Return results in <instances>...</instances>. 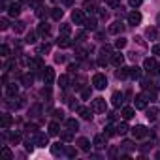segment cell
Returning <instances> with one entry per match:
<instances>
[{
  "label": "cell",
  "mask_w": 160,
  "mask_h": 160,
  "mask_svg": "<svg viewBox=\"0 0 160 160\" xmlns=\"http://www.w3.org/2000/svg\"><path fill=\"white\" fill-rule=\"evenodd\" d=\"M21 83H23V85H25V87H30V85H32V83H34V77H32V75H30V73H25V75H23V77H21Z\"/></svg>",
  "instance_id": "603a6c76"
},
{
  "label": "cell",
  "mask_w": 160,
  "mask_h": 160,
  "mask_svg": "<svg viewBox=\"0 0 160 160\" xmlns=\"http://www.w3.org/2000/svg\"><path fill=\"white\" fill-rule=\"evenodd\" d=\"M8 13H10L12 17H17V15L21 13V2H19V0H17V2H12V4H10Z\"/></svg>",
  "instance_id": "8fae6325"
},
{
  "label": "cell",
  "mask_w": 160,
  "mask_h": 160,
  "mask_svg": "<svg viewBox=\"0 0 160 160\" xmlns=\"http://www.w3.org/2000/svg\"><path fill=\"white\" fill-rule=\"evenodd\" d=\"M19 2H27V0H19Z\"/></svg>",
  "instance_id": "e7e4bbea"
},
{
  "label": "cell",
  "mask_w": 160,
  "mask_h": 160,
  "mask_svg": "<svg viewBox=\"0 0 160 160\" xmlns=\"http://www.w3.org/2000/svg\"><path fill=\"white\" fill-rule=\"evenodd\" d=\"M128 23L130 25H139L141 23V13L139 12H130L128 13Z\"/></svg>",
  "instance_id": "5bb4252c"
},
{
  "label": "cell",
  "mask_w": 160,
  "mask_h": 160,
  "mask_svg": "<svg viewBox=\"0 0 160 160\" xmlns=\"http://www.w3.org/2000/svg\"><path fill=\"white\" fill-rule=\"evenodd\" d=\"M42 2H43V0H30V6L38 10V8H42Z\"/></svg>",
  "instance_id": "c3c4849f"
},
{
  "label": "cell",
  "mask_w": 160,
  "mask_h": 160,
  "mask_svg": "<svg viewBox=\"0 0 160 160\" xmlns=\"http://www.w3.org/2000/svg\"><path fill=\"white\" fill-rule=\"evenodd\" d=\"M28 68H30V70H40V68H43L42 58H32V60H28Z\"/></svg>",
  "instance_id": "ffe728a7"
},
{
  "label": "cell",
  "mask_w": 160,
  "mask_h": 160,
  "mask_svg": "<svg viewBox=\"0 0 160 160\" xmlns=\"http://www.w3.org/2000/svg\"><path fill=\"white\" fill-rule=\"evenodd\" d=\"M128 72H130V77H132V79H139V77H141V70H139L138 66L128 68Z\"/></svg>",
  "instance_id": "4316f807"
},
{
  "label": "cell",
  "mask_w": 160,
  "mask_h": 160,
  "mask_svg": "<svg viewBox=\"0 0 160 160\" xmlns=\"http://www.w3.org/2000/svg\"><path fill=\"white\" fill-rule=\"evenodd\" d=\"M156 117H158V109H156V108L147 109V119H149V121H156Z\"/></svg>",
  "instance_id": "f1b7e54d"
},
{
  "label": "cell",
  "mask_w": 160,
  "mask_h": 160,
  "mask_svg": "<svg viewBox=\"0 0 160 160\" xmlns=\"http://www.w3.org/2000/svg\"><path fill=\"white\" fill-rule=\"evenodd\" d=\"M0 53H2V57H10V47L2 45V47H0Z\"/></svg>",
  "instance_id": "bcb514c9"
},
{
  "label": "cell",
  "mask_w": 160,
  "mask_h": 160,
  "mask_svg": "<svg viewBox=\"0 0 160 160\" xmlns=\"http://www.w3.org/2000/svg\"><path fill=\"white\" fill-rule=\"evenodd\" d=\"M115 134H117V130H115L111 124H108V126H106V136L109 138V136H115Z\"/></svg>",
  "instance_id": "b9f144b4"
},
{
  "label": "cell",
  "mask_w": 160,
  "mask_h": 160,
  "mask_svg": "<svg viewBox=\"0 0 160 160\" xmlns=\"http://www.w3.org/2000/svg\"><path fill=\"white\" fill-rule=\"evenodd\" d=\"M143 70L149 75H160V62L156 58H145L143 60Z\"/></svg>",
  "instance_id": "6da1fadb"
},
{
  "label": "cell",
  "mask_w": 160,
  "mask_h": 160,
  "mask_svg": "<svg viewBox=\"0 0 160 160\" xmlns=\"http://www.w3.org/2000/svg\"><path fill=\"white\" fill-rule=\"evenodd\" d=\"M106 138H108L106 134H104V136H102V134L94 136V141H92V145H94L96 149H104V147H106Z\"/></svg>",
  "instance_id": "4fadbf2b"
},
{
  "label": "cell",
  "mask_w": 160,
  "mask_h": 160,
  "mask_svg": "<svg viewBox=\"0 0 160 160\" xmlns=\"http://www.w3.org/2000/svg\"><path fill=\"white\" fill-rule=\"evenodd\" d=\"M83 8H85L89 13H94V12H96V6H94L92 2H85V4H83Z\"/></svg>",
  "instance_id": "74e56055"
},
{
  "label": "cell",
  "mask_w": 160,
  "mask_h": 160,
  "mask_svg": "<svg viewBox=\"0 0 160 160\" xmlns=\"http://www.w3.org/2000/svg\"><path fill=\"white\" fill-rule=\"evenodd\" d=\"M62 15H64V12H62L60 8H53V12H51V17H53L55 21H60V19H62Z\"/></svg>",
  "instance_id": "d4e9b609"
},
{
  "label": "cell",
  "mask_w": 160,
  "mask_h": 160,
  "mask_svg": "<svg viewBox=\"0 0 160 160\" xmlns=\"http://www.w3.org/2000/svg\"><path fill=\"white\" fill-rule=\"evenodd\" d=\"M156 25H158V27H160V13H158V15H156Z\"/></svg>",
  "instance_id": "6125c7cd"
},
{
  "label": "cell",
  "mask_w": 160,
  "mask_h": 160,
  "mask_svg": "<svg viewBox=\"0 0 160 160\" xmlns=\"http://www.w3.org/2000/svg\"><path fill=\"white\" fill-rule=\"evenodd\" d=\"M2 152H4V156H6V158H8V160H12V158H13V154H12V151H10V149H8V147H6V145H4V147H2Z\"/></svg>",
  "instance_id": "f6af8a7d"
},
{
  "label": "cell",
  "mask_w": 160,
  "mask_h": 160,
  "mask_svg": "<svg viewBox=\"0 0 160 160\" xmlns=\"http://www.w3.org/2000/svg\"><path fill=\"white\" fill-rule=\"evenodd\" d=\"M64 151H66V156H70V158H73V156H75V154H77V151H75V149H73V147H66V149H64Z\"/></svg>",
  "instance_id": "ee69618b"
},
{
  "label": "cell",
  "mask_w": 160,
  "mask_h": 160,
  "mask_svg": "<svg viewBox=\"0 0 160 160\" xmlns=\"http://www.w3.org/2000/svg\"><path fill=\"white\" fill-rule=\"evenodd\" d=\"M92 85H94V89L104 91V89L108 87V79H106V75H104V73H94V77H92Z\"/></svg>",
  "instance_id": "7a4b0ae2"
},
{
  "label": "cell",
  "mask_w": 160,
  "mask_h": 160,
  "mask_svg": "<svg viewBox=\"0 0 160 160\" xmlns=\"http://www.w3.org/2000/svg\"><path fill=\"white\" fill-rule=\"evenodd\" d=\"M34 143H36L38 147H45V145H49V136H47V134H36Z\"/></svg>",
  "instance_id": "30bf717a"
},
{
  "label": "cell",
  "mask_w": 160,
  "mask_h": 160,
  "mask_svg": "<svg viewBox=\"0 0 160 160\" xmlns=\"http://www.w3.org/2000/svg\"><path fill=\"white\" fill-rule=\"evenodd\" d=\"M60 34H62V36H70V34H72V27H70V25H62V27H60Z\"/></svg>",
  "instance_id": "d6a6232c"
},
{
  "label": "cell",
  "mask_w": 160,
  "mask_h": 160,
  "mask_svg": "<svg viewBox=\"0 0 160 160\" xmlns=\"http://www.w3.org/2000/svg\"><path fill=\"white\" fill-rule=\"evenodd\" d=\"M55 62H58V64L64 62V55H57V57H55Z\"/></svg>",
  "instance_id": "680465c9"
},
{
  "label": "cell",
  "mask_w": 160,
  "mask_h": 160,
  "mask_svg": "<svg viewBox=\"0 0 160 160\" xmlns=\"http://www.w3.org/2000/svg\"><path fill=\"white\" fill-rule=\"evenodd\" d=\"M77 113L81 115L85 121H91L92 119V109H89V108H77Z\"/></svg>",
  "instance_id": "2e32d148"
},
{
  "label": "cell",
  "mask_w": 160,
  "mask_h": 160,
  "mask_svg": "<svg viewBox=\"0 0 160 160\" xmlns=\"http://www.w3.org/2000/svg\"><path fill=\"white\" fill-rule=\"evenodd\" d=\"M64 149H66V147H64L62 143H53V145H51V152H53L55 156H58V154H64V152H66Z\"/></svg>",
  "instance_id": "e0dca14e"
},
{
  "label": "cell",
  "mask_w": 160,
  "mask_h": 160,
  "mask_svg": "<svg viewBox=\"0 0 160 160\" xmlns=\"http://www.w3.org/2000/svg\"><path fill=\"white\" fill-rule=\"evenodd\" d=\"M25 25H27L25 21H17V23L13 25V30H15V34H21V32H25V28H27Z\"/></svg>",
  "instance_id": "484cf974"
},
{
  "label": "cell",
  "mask_w": 160,
  "mask_h": 160,
  "mask_svg": "<svg viewBox=\"0 0 160 160\" xmlns=\"http://www.w3.org/2000/svg\"><path fill=\"white\" fill-rule=\"evenodd\" d=\"M109 57H113V53H111V47H109V45H104V47L100 49V60H98V62L104 66V64L108 62V58H109Z\"/></svg>",
  "instance_id": "5b68a950"
},
{
  "label": "cell",
  "mask_w": 160,
  "mask_h": 160,
  "mask_svg": "<svg viewBox=\"0 0 160 160\" xmlns=\"http://www.w3.org/2000/svg\"><path fill=\"white\" fill-rule=\"evenodd\" d=\"M141 2H143V0H130V6L132 8H138V6H141Z\"/></svg>",
  "instance_id": "f5cc1de1"
},
{
  "label": "cell",
  "mask_w": 160,
  "mask_h": 160,
  "mask_svg": "<svg viewBox=\"0 0 160 160\" xmlns=\"http://www.w3.org/2000/svg\"><path fill=\"white\" fill-rule=\"evenodd\" d=\"M106 108H108V104H106L104 98H96V100H92V104H91V109H92L94 113H104Z\"/></svg>",
  "instance_id": "277c9868"
},
{
  "label": "cell",
  "mask_w": 160,
  "mask_h": 160,
  "mask_svg": "<svg viewBox=\"0 0 160 160\" xmlns=\"http://www.w3.org/2000/svg\"><path fill=\"white\" fill-rule=\"evenodd\" d=\"M34 42H36V34H34V32H30V34L27 36V43H34Z\"/></svg>",
  "instance_id": "f907efd6"
},
{
  "label": "cell",
  "mask_w": 160,
  "mask_h": 160,
  "mask_svg": "<svg viewBox=\"0 0 160 160\" xmlns=\"http://www.w3.org/2000/svg\"><path fill=\"white\" fill-rule=\"evenodd\" d=\"M49 49H51V45H49V43H43V45H40V47L36 49V53H38V55H42V53H49Z\"/></svg>",
  "instance_id": "d590c367"
},
{
  "label": "cell",
  "mask_w": 160,
  "mask_h": 160,
  "mask_svg": "<svg viewBox=\"0 0 160 160\" xmlns=\"http://www.w3.org/2000/svg\"><path fill=\"white\" fill-rule=\"evenodd\" d=\"M8 27H10L8 19H0V28H2V30H8Z\"/></svg>",
  "instance_id": "681fc988"
},
{
  "label": "cell",
  "mask_w": 160,
  "mask_h": 160,
  "mask_svg": "<svg viewBox=\"0 0 160 160\" xmlns=\"http://www.w3.org/2000/svg\"><path fill=\"white\" fill-rule=\"evenodd\" d=\"M42 79H43V83H45V85H53V81H55V70H53L51 66H45V68H43V75H42Z\"/></svg>",
  "instance_id": "3957f363"
},
{
  "label": "cell",
  "mask_w": 160,
  "mask_h": 160,
  "mask_svg": "<svg viewBox=\"0 0 160 160\" xmlns=\"http://www.w3.org/2000/svg\"><path fill=\"white\" fill-rule=\"evenodd\" d=\"M85 38H87V34H85V32H79V34H77V42H83Z\"/></svg>",
  "instance_id": "6f0895ef"
},
{
  "label": "cell",
  "mask_w": 160,
  "mask_h": 160,
  "mask_svg": "<svg viewBox=\"0 0 160 160\" xmlns=\"http://www.w3.org/2000/svg\"><path fill=\"white\" fill-rule=\"evenodd\" d=\"M66 126H68V130H72V132H75V130L79 128V122H77L75 119H68V121H66Z\"/></svg>",
  "instance_id": "83f0119b"
},
{
  "label": "cell",
  "mask_w": 160,
  "mask_h": 160,
  "mask_svg": "<svg viewBox=\"0 0 160 160\" xmlns=\"http://www.w3.org/2000/svg\"><path fill=\"white\" fill-rule=\"evenodd\" d=\"M156 158H160V152H156Z\"/></svg>",
  "instance_id": "be15d7a7"
},
{
  "label": "cell",
  "mask_w": 160,
  "mask_h": 160,
  "mask_svg": "<svg viewBox=\"0 0 160 160\" xmlns=\"http://www.w3.org/2000/svg\"><path fill=\"white\" fill-rule=\"evenodd\" d=\"M85 27L91 28V30H96V21L94 19H89V21H85Z\"/></svg>",
  "instance_id": "60d3db41"
},
{
  "label": "cell",
  "mask_w": 160,
  "mask_h": 160,
  "mask_svg": "<svg viewBox=\"0 0 160 160\" xmlns=\"http://www.w3.org/2000/svg\"><path fill=\"white\" fill-rule=\"evenodd\" d=\"M89 96H91V89H83V91H81V98H83V100H87Z\"/></svg>",
  "instance_id": "816d5d0a"
},
{
  "label": "cell",
  "mask_w": 160,
  "mask_h": 160,
  "mask_svg": "<svg viewBox=\"0 0 160 160\" xmlns=\"http://www.w3.org/2000/svg\"><path fill=\"white\" fill-rule=\"evenodd\" d=\"M152 53H154V55H160V45H154V47H152Z\"/></svg>",
  "instance_id": "91938a15"
},
{
  "label": "cell",
  "mask_w": 160,
  "mask_h": 160,
  "mask_svg": "<svg viewBox=\"0 0 160 160\" xmlns=\"http://www.w3.org/2000/svg\"><path fill=\"white\" fill-rule=\"evenodd\" d=\"M64 4H66V6H72V4H73V0H64Z\"/></svg>",
  "instance_id": "94428289"
},
{
  "label": "cell",
  "mask_w": 160,
  "mask_h": 160,
  "mask_svg": "<svg viewBox=\"0 0 160 160\" xmlns=\"http://www.w3.org/2000/svg\"><path fill=\"white\" fill-rule=\"evenodd\" d=\"M25 130H27V134H38L36 130H38V126L36 124H27L25 126Z\"/></svg>",
  "instance_id": "ab89813d"
},
{
  "label": "cell",
  "mask_w": 160,
  "mask_h": 160,
  "mask_svg": "<svg viewBox=\"0 0 160 160\" xmlns=\"http://www.w3.org/2000/svg\"><path fill=\"white\" fill-rule=\"evenodd\" d=\"M10 126H12V117H10V115H4V117H2V128L6 130V128H10Z\"/></svg>",
  "instance_id": "1f68e13d"
},
{
  "label": "cell",
  "mask_w": 160,
  "mask_h": 160,
  "mask_svg": "<svg viewBox=\"0 0 160 160\" xmlns=\"http://www.w3.org/2000/svg\"><path fill=\"white\" fill-rule=\"evenodd\" d=\"M38 36H42V38H47V36H49V25H47L45 21H42V23L38 25Z\"/></svg>",
  "instance_id": "9a60e30c"
},
{
  "label": "cell",
  "mask_w": 160,
  "mask_h": 160,
  "mask_svg": "<svg viewBox=\"0 0 160 160\" xmlns=\"http://www.w3.org/2000/svg\"><path fill=\"white\" fill-rule=\"evenodd\" d=\"M111 102H113V106H115V108H121V106L124 104V94H122V92H113Z\"/></svg>",
  "instance_id": "7c38bea8"
},
{
  "label": "cell",
  "mask_w": 160,
  "mask_h": 160,
  "mask_svg": "<svg viewBox=\"0 0 160 160\" xmlns=\"http://www.w3.org/2000/svg\"><path fill=\"white\" fill-rule=\"evenodd\" d=\"M17 91H19V89H17V85H15V83L8 85V94H10V96H17Z\"/></svg>",
  "instance_id": "8d00e7d4"
},
{
  "label": "cell",
  "mask_w": 160,
  "mask_h": 160,
  "mask_svg": "<svg viewBox=\"0 0 160 160\" xmlns=\"http://www.w3.org/2000/svg\"><path fill=\"white\" fill-rule=\"evenodd\" d=\"M122 149L124 151H132V149H136V145L132 141H122Z\"/></svg>",
  "instance_id": "7bdbcfd3"
},
{
  "label": "cell",
  "mask_w": 160,
  "mask_h": 160,
  "mask_svg": "<svg viewBox=\"0 0 160 160\" xmlns=\"http://www.w3.org/2000/svg\"><path fill=\"white\" fill-rule=\"evenodd\" d=\"M130 75V72H128V68H121L119 72H117V79H126Z\"/></svg>",
  "instance_id": "4dcf8cb0"
},
{
  "label": "cell",
  "mask_w": 160,
  "mask_h": 160,
  "mask_svg": "<svg viewBox=\"0 0 160 160\" xmlns=\"http://www.w3.org/2000/svg\"><path fill=\"white\" fill-rule=\"evenodd\" d=\"M145 36H147L149 40H154V38H156V28H151V27H149V28L145 30Z\"/></svg>",
  "instance_id": "836d02e7"
},
{
  "label": "cell",
  "mask_w": 160,
  "mask_h": 160,
  "mask_svg": "<svg viewBox=\"0 0 160 160\" xmlns=\"http://www.w3.org/2000/svg\"><path fill=\"white\" fill-rule=\"evenodd\" d=\"M126 43H128L126 38H119V40L115 42V47H117V49H122V47H126Z\"/></svg>",
  "instance_id": "e575fe53"
},
{
  "label": "cell",
  "mask_w": 160,
  "mask_h": 160,
  "mask_svg": "<svg viewBox=\"0 0 160 160\" xmlns=\"http://www.w3.org/2000/svg\"><path fill=\"white\" fill-rule=\"evenodd\" d=\"M147 134H149V130H147L143 124H136V126L132 128V136H134V138H145Z\"/></svg>",
  "instance_id": "52a82bcc"
},
{
  "label": "cell",
  "mask_w": 160,
  "mask_h": 160,
  "mask_svg": "<svg viewBox=\"0 0 160 160\" xmlns=\"http://www.w3.org/2000/svg\"><path fill=\"white\" fill-rule=\"evenodd\" d=\"M121 115H122V119H126V121H128V119H132V117L136 115V111H134L132 108H122Z\"/></svg>",
  "instance_id": "7402d4cb"
},
{
  "label": "cell",
  "mask_w": 160,
  "mask_h": 160,
  "mask_svg": "<svg viewBox=\"0 0 160 160\" xmlns=\"http://www.w3.org/2000/svg\"><path fill=\"white\" fill-rule=\"evenodd\" d=\"M53 115H55V119H62V115H64V113H62L60 109H55V111H53Z\"/></svg>",
  "instance_id": "db71d44e"
},
{
  "label": "cell",
  "mask_w": 160,
  "mask_h": 160,
  "mask_svg": "<svg viewBox=\"0 0 160 160\" xmlns=\"http://www.w3.org/2000/svg\"><path fill=\"white\" fill-rule=\"evenodd\" d=\"M58 130H60V126H58V122H57V121L49 122V136H57V134H58Z\"/></svg>",
  "instance_id": "cb8c5ba5"
},
{
  "label": "cell",
  "mask_w": 160,
  "mask_h": 160,
  "mask_svg": "<svg viewBox=\"0 0 160 160\" xmlns=\"http://www.w3.org/2000/svg\"><path fill=\"white\" fill-rule=\"evenodd\" d=\"M70 132H72V130H70ZM70 132L62 134V139H64V141H72V134H70Z\"/></svg>",
  "instance_id": "11a10c76"
},
{
  "label": "cell",
  "mask_w": 160,
  "mask_h": 160,
  "mask_svg": "<svg viewBox=\"0 0 160 160\" xmlns=\"http://www.w3.org/2000/svg\"><path fill=\"white\" fill-rule=\"evenodd\" d=\"M119 2H121V0H106V4H108L109 8H117V6H119Z\"/></svg>",
  "instance_id": "7dc6e473"
},
{
  "label": "cell",
  "mask_w": 160,
  "mask_h": 160,
  "mask_svg": "<svg viewBox=\"0 0 160 160\" xmlns=\"http://www.w3.org/2000/svg\"><path fill=\"white\" fill-rule=\"evenodd\" d=\"M115 130H117V134H119V136H122V134H126V132H128V124H126V122H119Z\"/></svg>",
  "instance_id": "f546056e"
},
{
  "label": "cell",
  "mask_w": 160,
  "mask_h": 160,
  "mask_svg": "<svg viewBox=\"0 0 160 160\" xmlns=\"http://www.w3.org/2000/svg\"><path fill=\"white\" fill-rule=\"evenodd\" d=\"M57 45H58V47H62V49H66V47H70V45H72V42L68 40V36H62V38H58V40H57Z\"/></svg>",
  "instance_id": "44dd1931"
},
{
  "label": "cell",
  "mask_w": 160,
  "mask_h": 160,
  "mask_svg": "<svg viewBox=\"0 0 160 160\" xmlns=\"http://www.w3.org/2000/svg\"><path fill=\"white\" fill-rule=\"evenodd\" d=\"M72 19H73L75 25H85V21H87L83 10H73V12H72Z\"/></svg>",
  "instance_id": "8992f818"
},
{
  "label": "cell",
  "mask_w": 160,
  "mask_h": 160,
  "mask_svg": "<svg viewBox=\"0 0 160 160\" xmlns=\"http://www.w3.org/2000/svg\"><path fill=\"white\" fill-rule=\"evenodd\" d=\"M111 62H113L117 68H121V66L124 64V57H122L121 53H113V57H111Z\"/></svg>",
  "instance_id": "d6986e66"
},
{
  "label": "cell",
  "mask_w": 160,
  "mask_h": 160,
  "mask_svg": "<svg viewBox=\"0 0 160 160\" xmlns=\"http://www.w3.org/2000/svg\"><path fill=\"white\" fill-rule=\"evenodd\" d=\"M58 85H60V89H66L68 87V77L66 75H60L58 77Z\"/></svg>",
  "instance_id": "f35d334b"
},
{
  "label": "cell",
  "mask_w": 160,
  "mask_h": 160,
  "mask_svg": "<svg viewBox=\"0 0 160 160\" xmlns=\"http://www.w3.org/2000/svg\"><path fill=\"white\" fill-rule=\"evenodd\" d=\"M19 139H21L19 134H12V141H13V143H19Z\"/></svg>",
  "instance_id": "9f6ffc18"
},
{
  "label": "cell",
  "mask_w": 160,
  "mask_h": 160,
  "mask_svg": "<svg viewBox=\"0 0 160 160\" xmlns=\"http://www.w3.org/2000/svg\"><path fill=\"white\" fill-rule=\"evenodd\" d=\"M134 106H136L138 109H145V108H147V96H145V94H138V96L134 98Z\"/></svg>",
  "instance_id": "9c48e42d"
},
{
  "label": "cell",
  "mask_w": 160,
  "mask_h": 160,
  "mask_svg": "<svg viewBox=\"0 0 160 160\" xmlns=\"http://www.w3.org/2000/svg\"><path fill=\"white\" fill-rule=\"evenodd\" d=\"M109 32H111V34H115V36L122 34V32H124V25H122V21H115V23H111Z\"/></svg>",
  "instance_id": "ba28073f"
},
{
  "label": "cell",
  "mask_w": 160,
  "mask_h": 160,
  "mask_svg": "<svg viewBox=\"0 0 160 160\" xmlns=\"http://www.w3.org/2000/svg\"><path fill=\"white\" fill-rule=\"evenodd\" d=\"M77 145H79V149H81V151H91V141L87 138H79L77 139Z\"/></svg>",
  "instance_id": "ac0fdd59"
}]
</instances>
